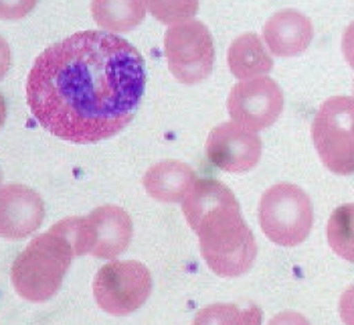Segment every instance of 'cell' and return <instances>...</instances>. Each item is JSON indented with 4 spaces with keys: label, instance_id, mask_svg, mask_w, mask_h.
<instances>
[{
    "label": "cell",
    "instance_id": "cell-1",
    "mask_svg": "<svg viewBox=\"0 0 354 325\" xmlns=\"http://www.w3.org/2000/svg\"><path fill=\"white\" fill-rule=\"evenodd\" d=\"M145 85L143 57L128 41L82 31L37 57L27 81V102L52 135L80 145L97 143L132 121Z\"/></svg>",
    "mask_w": 354,
    "mask_h": 325
},
{
    "label": "cell",
    "instance_id": "cell-2",
    "mask_svg": "<svg viewBox=\"0 0 354 325\" xmlns=\"http://www.w3.org/2000/svg\"><path fill=\"white\" fill-rule=\"evenodd\" d=\"M189 227L199 236L209 268L223 278L248 272L257 256L252 230L234 192L217 180H196L183 203Z\"/></svg>",
    "mask_w": 354,
    "mask_h": 325
},
{
    "label": "cell",
    "instance_id": "cell-3",
    "mask_svg": "<svg viewBox=\"0 0 354 325\" xmlns=\"http://www.w3.org/2000/svg\"><path fill=\"white\" fill-rule=\"evenodd\" d=\"M75 250L56 223L46 234L32 239L12 266V282L16 292L26 300L44 303L60 289Z\"/></svg>",
    "mask_w": 354,
    "mask_h": 325
},
{
    "label": "cell",
    "instance_id": "cell-4",
    "mask_svg": "<svg viewBox=\"0 0 354 325\" xmlns=\"http://www.w3.org/2000/svg\"><path fill=\"white\" fill-rule=\"evenodd\" d=\"M59 223L77 256L115 259L127 250L133 234L129 214L114 205L100 206L86 217H68Z\"/></svg>",
    "mask_w": 354,
    "mask_h": 325
},
{
    "label": "cell",
    "instance_id": "cell-5",
    "mask_svg": "<svg viewBox=\"0 0 354 325\" xmlns=\"http://www.w3.org/2000/svg\"><path fill=\"white\" fill-rule=\"evenodd\" d=\"M259 221L266 236L285 248H295L310 235L314 223L313 203L297 185L281 183L261 198Z\"/></svg>",
    "mask_w": 354,
    "mask_h": 325
},
{
    "label": "cell",
    "instance_id": "cell-6",
    "mask_svg": "<svg viewBox=\"0 0 354 325\" xmlns=\"http://www.w3.org/2000/svg\"><path fill=\"white\" fill-rule=\"evenodd\" d=\"M354 103L350 96H333L322 103L313 121V140L324 166L335 174L350 176L353 160Z\"/></svg>",
    "mask_w": 354,
    "mask_h": 325
},
{
    "label": "cell",
    "instance_id": "cell-7",
    "mask_svg": "<svg viewBox=\"0 0 354 325\" xmlns=\"http://www.w3.org/2000/svg\"><path fill=\"white\" fill-rule=\"evenodd\" d=\"M164 50L169 71L181 84H199L213 71V38L209 28L198 20L172 26L165 34Z\"/></svg>",
    "mask_w": 354,
    "mask_h": 325
},
{
    "label": "cell",
    "instance_id": "cell-8",
    "mask_svg": "<svg viewBox=\"0 0 354 325\" xmlns=\"http://www.w3.org/2000/svg\"><path fill=\"white\" fill-rule=\"evenodd\" d=\"M151 274L136 260L111 261L93 279L97 306L111 315H128L140 308L151 293Z\"/></svg>",
    "mask_w": 354,
    "mask_h": 325
},
{
    "label": "cell",
    "instance_id": "cell-9",
    "mask_svg": "<svg viewBox=\"0 0 354 325\" xmlns=\"http://www.w3.org/2000/svg\"><path fill=\"white\" fill-rule=\"evenodd\" d=\"M283 110V93L270 77H253L238 82L228 96L231 118L257 132L271 127Z\"/></svg>",
    "mask_w": 354,
    "mask_h": 325
},
{
    "label": "cell",
    "instance_id": "cell-10",
    "mask_svg": "<svg viewBox=\"0 0 354 325\" xmlns=\"http://www.w3.org/2000/svg\"><path fill=\"white\" fill-rule=\"evenodd\" d=\"M260 136L236 122L217 125L209 135L206 153L212 165L227 173H246L261 157Z\"/></svg>",
    "mask_w": 354,
    "mask_h": 325
},
{
    "label": "cell",
    "instance_id": "cell-11",
    "mask_svg": "<svg viewBox=\"0 0 354 325\" xmlns=\"http://www.w3.org/2000/svg\"><path fill=\"white\" fill-rule=\"evenodd\" d=\"M45 219V203L34 189L12 184L0 194V234L13 241L32 235Z\"/></svg>",
    "mask_w": 354,
    "mask_h": 325
},
{
    "label": "cell",
    "instance_id": "cell-12",
    "mask_svg": "<svg viewBox=\"0 0 354 325\" xmlns=\"http://www.w3.org/2000/svg\"><path fill=\"white\" fill-rule=\"evenodd\" d=\"M263 35L272 55L292 57L307 50L314 28L304 15L296 10H282L268 19Z\"/></svg>",
    "mask_w": 354,
    "mask_h": 325
},
{
    "label": "cell",
    "instance_id": "cell-13",
    "mask_svg": "<svg viewBox=\"0 0 354 325\" xmlns=\"http://www.w3.org/2000/svg\"><path fill=\"white\" fill-rule=\"evenodd\" d=\"M195 183L196 174L192 167L176 160L157 162L143 177V187L147 195L162 203L184 201Z\"/></svg>",
    "mask_w": 354,
    "mask_h": 325
},
{
    "label": "cell",
    "instance_id": "cell-14",
    "mask_svg": "<svg viewBox=\"0 0 354 325\" xmlns=\"http://www.w3.org/2000/svg\"><path fill=\"white\" fill-rule=\"evenodd\" d=\"M228 66L234 77L249 80L272 70L274 62L259 35L253 32L238 37L228 50Z\"/></svg>",
    "mask_w": 354,
    "mask_h": 325
},
{
    "label": "cell",
    "instance_id": "cell-15",
    "mask_svg": "<svg viewBox=\"0 0 354 325\" xmlns=\"http://www.w3.org/2000/svg\"><path fill=\"white\" fill-rule=\"evenodd\" d=\"M95 23L110 32H129L146 16L145 0H92Z\"/></svg>",
    "mask_w": 354,
    "mask_h": 325
},
{
    "label": "cell",
    "instance_id": "cell-16",
    "mask_svg": "<svg viewBox=\"0 0 354 325\" xmlns=\"http://www.w3.org/2000/svg\"><path fill=\"white\" fill-rule=\"evenodd\" d=\"M263 311L259 306L239 307L232 303H216L202 308L192 325H261Z\"/></svg>",
    "mask_w": 354,
    "mask_h": 325
},
{
    "label": "cell",
    "instance_id": "cell-17",
    "mask_svg": "<svg viewBox=\"0 0 354 325\" xmlns=\"http://www.w3.org/2000/svg\"><path fill=\"white\" fill-rule=\"evenodd\" d=\"M353 206H342L333 212L328 223V242L330 248L343 259L351 260V246H353Z\"/></svg>",
    "mask_w": 354,
    "mask_h": 325
},
{
    "label": "cell",
    "instance_id": "cell-18",
    "mask_svg": "<svg viewBox=\"0 0 354 325\" xmlns=\"http://www.w3.org/2000/svg\"><path fill=\"white\" fill-rule=\"evenodd\" d=\"M146 10L162 24L191 20L199 10V0H145Z\"/></svg>",
    "mask_w": 354,
    "mask_h": 325
},
{
    "label": "cell",
    "instance_id": "cell-19",
    "mask_svg": "<svg viewBox=\"0 0 354 325\" xmlns=\"http://www.w3.org/2000/svg\"><path fill=\"white\" fill-rule=\"evenodd\" d=\"M38 0H0V16L3 20H21L30 15Z\"/></svg>",
    "mask_w": 354,
    "mask_h": 325
},
{
    "label": "cell",
    "instance_id": "cell-20",
    "mask_svg": "<svg viewBox=\"0 0 354 325\" xmlns=\"http://www.w3.org/2000/svg\"><path fill=\"white\" fill-rule=\"evenodd\" d=\"M268 325H311L310 321L300 313L296 311H282L277 314Z\"/></svg>",
    "mask_w": 354,
    "mask_h": 325
}]
</instances>
